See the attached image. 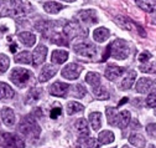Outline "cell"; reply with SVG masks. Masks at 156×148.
<instances>
[{"label": "cell", "mask_w": 156, "mask_h": 148, "mask_svg": "<svg viewBox=\"0 0 156 148\" xmlns=\"http://www.w3.org/2000/svg\"><path fill=\"white\" fill-rule=\"evenodd\" d=\"M15 62L17 64H30L32 62V55L30 51H21L20 54L15 55Z\"/></svg>", "instance_id": "4316f807"}, {"label": "cell", "mask_w": 156, "mask_h": 148, "mask_svg": "<svg viewBox=\"0 0 156 148\" xmlns=\"http://www.w3.org/2000/svg\"><path fill=\"white\" fill-rule=\"evenodd\" d=\"M73 50L76 54L81 55V56H86V57H93L97 54L95 46L89 41H81L73 45Z\"/></svg>", "instance_id": "ba28073f"}, {"label": "cell", "mask_w": 156, "mask_h": 148, "mask_svg": "<svg viewBox=\"0 0 156 148\" xmlns=\"http://www.w3.org/2000/svg\"><path fill=\"white\" fill-rule=\"evenodd\" d=\"M86 81H87V83H89L93 87L99 86L101 85V76H99V73H97V72H88L86 75Z\"/></svg>", "instance_id": "d6a6232c"}, {"label": "cell", "mask_w": 156, "mask_h": 148, "mask_svg": "<svg viewBox=\"0 0 156 148\" xmlns=\"http://www.w3.org/2000/svg\"><path fill=\"white\" fill-rule=\"evenodd\" d=\"M81 72H82V66L72 62V64H68L67 66H65L62 68L61 75L67 80H76V79L80 77Z\"/></svg>", "instance_id": "9c48e42d"}, {"label": "cell", "mask_w": 156, "mask_h": 148, "mask_svg": "<svg viewBox=\"0 0 156 148\" xmlns=\"http://www.w3.org/2000/svg\"><path fill=\"white\" fill-rule=\"evenodd\" d=\"M140 71L143 72H149V73H156V61L154 62H147L140 66Z\"/></svg>", "instance_id": "8d00e7d4"}, {"label": "cell", "mask_w": 156, "mask_h": 148, "mask_svg": "<svg viewBox=\"0 0 156 148\" xmlns=\"http://www.w3.org/2000/svg\"><path fill=\"white\" fill-rule=\"evenodd\" d=\"M139 8L146 13L156 11V0H136Z\"/></svg>", "instance_id": "603a6c76"}, {"label": "cell", "mask_w": 156, "mask_h": 148, "mask_svg": "<svg viewBox=\"0 0 156 148\" xmlns=\"http://www.w3.org/2000/svg\"><path fill=\"white\" fill-rule=\"evenodd\" d=\"M146 131H147V133H149L150 136L156 137V124H155V123L147 124V127H146Z\"/></svg>", "instance_id": "7bdbcfd3"}, {"label": "cell", "mask_w": 156, "mask_h": 148, "mask_svg": "<svg viewBox=\"0 0 156 148\" xmlns=\"http://www.w3.org/2000/svg\"><path fill=\"white\" fill-rule=\"evenodd\" d=\"M72 95L76 97V98H83L84 96H86V94H87V90L81 85V83H77V85H74L73 87H72Z\"/></svg>", "instance_id": "e575fe53"}, {"label": "cell", "mask_w": 156, "mask_h": 148, "mask_svg": "<svg viewBox=\"0 0 156 148\" xmlns=\"http://www.w3.org/2000/svg\"><path fill=\"white\" fill-rule=\"evenodd\" d=\"M44 9L48 14H57L60 10L63 9V5H61L60 3H57V2H47V3L44 4Z\"/></svg>", "instance_id": "83f0119b"}, {"label": "cell", "mask_w": 156, "mask_h": 148, "mask_svg": "<svg viewBox=\"0 0 156 148\" xmlns=\"http://www.w3.org/2000/svg\"><path fill=\"white\" fill-rule=\"evenodd\" d=\"M2 120L4 122L5 126H12L15 123V113L14 111L9 107H5L2 109Z\"/></svg>", "instance_id": "d6986e66"}, {"label": "cell", "mask_w": 156, "mask_h": 148, "mask_svg": "<svg viewBox=\"0 0 156 148\" xmlns=\"http://www.w3.org/2000/svg\"><path fill=\"white\" fill-rule=\"evenodd\" d=\"M62 2H67V3H73V2H76V0H62Z\"/></svg>", "instance_id": "7dc6e473"}, {"label": "cell", "mask_w": 156, "mask_h": 148, "mask_svg": "<svg viewBox=\"0 0 156 148\" xmlns=\"http://www.w3.org/2000/svg\"><path fill=\"white\" fill-rule=\"evenodd\" d=\"M122 148H129V147H128V146H124V147H122Z\"/></svg>", "instance_id": "c3c4849f"}, {"label": "cell", "mask_w": 156, "mask_h": 148, "mask_svg": "<svg viewBox=\"0 0 156 148\" xmlns=\"http://www.w3.org/2000/svg\"><path fill=\"white\" fill-rule=\"evenodd\" d=\"M74 127L77 129L80 137H87L89 135V127H88V122L84 118H80L77 120L74 123Z\"/></svg>", "instance_id": "e0dca14e"}, {"label": "cell", "mask_w": 156, "mask_h": 148, "mask_svg": "<svg viewBox=\"0 0 156 148\" xmlns=\"http://www.w3.org/2000/svg\"><path fill=\"white\" fill-rule=\"evenodd\" d=\"M31 72L26 68H14L10 73V80L19 87H24L31 79Z\"/></svg>", "instance_id": "277c9868"}, {"label": "cell", "mask_w": 156, "mask_h": 148, "mask_svg": "<svg viewBox=\"0 0 156 148\" xmlns=\"http://www.w3.org/2000/svg\"><path fill=\"white\" fill-rule=\"evenodd\" d=\"M15 95L14 90L5 82H0V100H10Z\"/></svg>", "instance_id": "7402d4cb"}, {"label": "cell", "mask_w": 156, "mask_h": 148, "mask_svg": "<svg viewBox=\"0 0 156 148\" xmlns=\"http://www.w3.org/2000/svg\"><path fill=\"white\" fill-rule=\"evenodd\" d=\"M9 65H10L9 57L4 54H0V73H4L9 68Z\"/></svg>", "instance_id": "d590c367"}, {"label": "cell", "mask_w": 156, "mask_h": 148, "mask_svg": "<svg viewBox=\"0 0 156 148\" xmlns=\"http://www.w3.org/2000/svg\"><path fill=\"white\" fill-rule=\"evenodd\" d=\"M63 32L65 35L68 38V40L71 39H77V38H84L87 36V31L78 24V23H67L65 25V29H63Z\"/></svg>", "instance_id": "8992f818"}, {"label": "cell", "mask_w": 156, "mask_h": 148, "mask_svg": "<svg viewBox=\"0 0 156 148\" xmlns=\"http://www.w3.org/2000/svg\"><path fill=\"white\" fill-rule=\"evenodd\" d=\"M135 79H136V71H134V70L129 71L128 75L120 81V85H119L120 90H129V88H131V86L134 85Z\"/></svg>", "instance_id": "2e32d148"}, {"label": "cell", "mask_w": 156, "mask_h": 148, "mask_svg": "<svg viewBox=\"0 0 156 148\" xmlns=\"http://www.w3.org/2000/svg\"><path fill=\"white\" fill-rule=\"evenodd\" d=\"M93 95H94L95 98H98V100H108L110 97L108 90L104 86H101V85L93 87Z\"/></svg>", "instance_id": "d4e9b609"}, {"label": "cell", "mask_w": 156, "mask_h": 148, "mask_svg": "<svg viewBox=\"0 0 156 148\" xmlns=\"http://www.w3.org/2000/svg\"><path fill=\"white\" fill-rule=\"evenodd\" d=\"M126 101H128V98H126V97H124V98H123V100H122V101L119 102V105H118V106H122V105H124V103H126Z\"/></svg>", "instance_id": "bcb514c9"}, {"label": "cell", "mask_w": 156, "mask_h": 148, "mask_svg": "<svg viewBox=\"0 0 156 148\" xmlns=\"http://www.w3.org/2000/svg\"><path fill=\"white\" fill-rule=\"evenodd\" d=\"M77 17L80 19L82 23H86V24H95L97 23V14L94 10H82L80 11V14L77 15Z\"/></svg>", "instance_id": "9a60e30c"}, {"label": "cell", "mask_w": 156, "mask_h": 148, "mask_svg": "<svg viewBox=\"0 0 156 148\" xmlns=\"http://www.w3.org/2000/svg\"><path fill=\"white\" fill-rule=\"evenodd\" d=\"M124 72H125V68H124V67L116 66V65H109V66L105 68L104 75H105V77H107L109 81H115L118 77H120Z\"/></svg>", "instance_id": "7c38bea8"}, {"label": "cell", "mask_w": 156, "mask_h": 148, "mask_svg": "<svg viewBox=\"0 0 156 148\" xmlns=\"http://www.w3.org/2000/svg\"><path fill=\"white\" fill-rule=\"evenodd\" d=\"M151 24L156 25V14H154V16L151 17Z\"/></svg>", "instance_id": "f6af8a7d"}, {"label": "cell", "mask_w": 156, "mask_h": 148, "mask_svg": "<svg viewBox=\"0 0 156 148\" xmlns=\"http://www.w3.org/2000/svg\"><path fill=\"white\" fill-rule=\"evenodd\" d=\"M109 51H110V56L116 60H125L130 54L129 45L123 39H118L113 41L109 45Z\"/></svg>", "instance_id": "3957f363"}, {"label": "cell", "mask_w": 156, "mask_h": 148, "mask_svg": "<svg viewBox=\"0 0 156 148\" xmlns=\"http://www.w3.org/2000/svg\"><path fill=\"white\" fill-rule=\"evenodd\" d=\"M52 41L57 45H61V46H68V38L65 35V32H56L52 35Z\"/></svg>", "instance_id": "f546056e"}, {"label": "cell", "mask_w": 156, "mask_h": 148, "mask_svg": "<svg viewBox=\"0 0 156 148\" xmlns=\"http://www.w3.org/2000/svg\"><path fill=\"white\" fill-rule=\"evenodd\" d=\"M19 132L23 133L24 136L29 137V138H37L41 133V128L37 124L36 120L32 117H25L17 126Z\"/></svg>", "instance_id": "7a4b0ae2"}, {"label": "cell", "mask_w": 156, "mask_h": 148, "mask_svg": "<svg viewBox=\"0 0 156 148\" xmlns=\"http://www.w3.org/2000/svg\"><path fill=\"white\" fill-rule=\"evenodd\" d=\"M98 142L101 144H108L114 142V133L112 131H102L98 136Z\"/></svg>", "instance_id": "4dcf8cb0"}, {"label": "cell", "mask_w": 156, "mask_h": 148, "mask_svg": "<svg viewBox=\"0 0 156 148\" xmlns=\"http://www.w3.org/2000/svg\"><path fill=\"white\" fill-rule=\"evenodd\" d=\"M61 113H62L61 107H55V108H52V109H51V112H50V117L55 120V118H57L58 116H61Z\"/></svg>", "instance_id": "60d3db41"}, {"label": "cell", "mask_w": 156, "mask_h": 148, "mask_svg": "<svg viewBox=\"0 0 156 148\" xmlns=\"http://www.w3.org/2000/svg\"><path fill=\"white\" fill-rule=\"evenodd\" d=\"M69 90V85L65 82H55L50 87V94L56 97H65Z\"/></svg>", "instance_id": "8fae6325"}, {"label": "cell", "mask_w": 156, "mask_h": 148, "mask_svg": "<svg viewBox=\"0 0 156 148\" xmlns=\"http://www.w3.org/2000/svg\"><path fill=\"white\" fill-rule=\"evenodd\" d=\"M0 138H2V144L6 148H24L25 147L24 139L15 133L4 132V133H2Z\"/></svg>", "instance_id": "5b68a950"}, {"label": "cell", "mask_w": 156, "mask_h": 148, "mask_svg": "<svg viewBox=\"0 0 156 148\" xmlns=\"http://www.w3.org/2000/svg\"><path fill=\"white\" fill-rule=\"evenodd\" d=\"M129 143L135 146V147H138V148H144L146 144V141L140 133H134L129 137Z\"/></svg>", "instance_id": "484cf974"}, {"label": "cell", "mask_w": 156, "mask_h": 148, "mask_svg": "<svg viewBox=\"0 0 156 148\" xmlns=\"http://www.w3.org/2000/svg\"><path fill=\"white\" fill-rule=\"evenodd\" d=\"M154 86V81L151 79H146V77H141L136 81V92L139 94H147V92L152 88Z\"/></svg>", "instance_id": "5bb4252c"}, {"label": "cell", "mask_w": 156, "mask_h": 148, "mask_svg": "<svg viewBox=\"0 0 156 148\" xmlns=\"http://www.w3.org/2000/svg\"><path fill=\"white\" fill-rule=\"evenodd\" d=\"M115 23L118 24L120 28L125 29V30H131L133 25H134V23L130 19H128V17H125V16H116L115 17Z\"/></svg>", "instance_id": "836d02e7"}, {"label": "cell", "mask_w": 156, "mask_h": 148, "mask_svg": "<svg viewBox=\"0 0 156 148\" xmlns=\"http://www.w3.org/2000/svg\"><path fill=\"white\" fill-rule=\"evenodd\" d=\"M155 91H156V90H155Z\"/></svg>", "instance_id": "f907efd6"}, {"label": "cell", "mask_w": 156, "mask_h": 148, "mask_svg": "<svg viewBox=\"0 0 156 148\" xmlns=\"http://www.w3.org/2000/svg\"><path fill=\"white\" fill-rule=\"evenodd\" d=\"M109 30L107 28H98L93 31V39L98 43H104L108 38H109Z\"/></svg>", "instance_id": "44dd1931"}, {"label": "cell", "mask_w": 156, "mask_h": 148, "mask_svg": "<svg viewBox=\"0 0 156 148\" xmlns=\"http://www.w3.org/2000/svg\"><path fill=\"white\" fill-rule=\"evenodd\" d=\"M150 57H151V54L147 52V51H145V52H141V54L139 55V61L143 62V64H146Z\"/></svg>", "instance_id": "b9f144b4"}, {"label": "cell", "mask_w": 156, "mask_h": 148, "mask_svg": "<svg viewBox=\"0 0 156 148\" xmlns=\"http://www.w3.org/2000/svg\"><path fill=\"white\" fill-rule=\"evenodd\" d=\"M57 73V68L53 65H45L40 72V76H38V81L40 82H46L50 79H52L55 75Z\"/></svg>", "instance_id": "4fadbf2b"}, {"label": "cell", "mask_w": 156, "mask_h": 148, "mask_svg": "<svg viewBox=\"0 0 156 148\" xmlns=\"http://www.w3.org/2000/svg\"><path fill=\"white\" fill-rule=\"evenodd\" d=\"M0 5H2V0H0Z\"/></svg>", "instance_id": "681fc988"}, {"label": "cell", "mask_w": 156, "mask_h": 148, "mask_svg": "<svg viewBox=\"0 0 156 148\" xmlns=\"http://www.w3.org/2000/svg\"><path fill=\"white\" fill-rule=\"evenodd\" d=\"M31 9V5L26 2V0H11L10 2V9L8 11L9 15L11 16H21L29 13Z\"/></svg>", "instance_id": "52a82bcc"}, {"label": "cell", "mask_w": 156, "mask_h": 148, "mask_svg": "<svg viewBox=\"0 0 156 148\" xmlns=\"http://www.w3.org/2000/svg\"><path fill=\"white\" fill-rule=\"evenodd\" d=\"M47 56V47L44 45H38L34 52H32V65L34 66H40Z\"/></svg>", "instance_id": "30bf717a"}, {"label": "cell", "mask_w": 156, "mask_h": 148, "mask_svg": "<svg viewBox=\"0 0 156 148\" xmlns=\"http://www.w3.org/2000/svg\"><path fill=\"white\" fill-rule=\"evenodd\" d=\"M50 26H51V23H47V21H40V23H37V24L35 25V28H36L37 30H40L41 32L48 31Z\"/></svg>", "instance_id": "74e56055"}, {"label": "cell", "mask_w": 156, "mask_h": 148, "mask_svg": "<svg viewBox=\"0 0 156 148\" xmlns=\"http://www.w3.org/2000/svg\"><path fill=\"white\" fill-rule=\"evenodd\" d=\"M146 105L149 107H156V91H152L146 98Z\"/></svg>", "instance_id": "f35d334b"}, {"label": "cell", "mask_w": 156, "mask_h": 148, "mask_svg": "<svg viewBox=\"0 0 156 148\" xmlns=\"http://www.w3.org/2000/svg\"><path fill=\"white\" fill-rule=\"evenodd\" d=\"M84 109L83 105H81L80 102H76V101H71L67 103V113L69 116L74 115V113H78V112H82Z\"/></svg>", "instance_id": "f1b7e54d"}, {"label": "cell", "mask_w": 156, "mask_h": 148, "mask_svg": "<svg viewBox=\"0 0 156 148\" xmlns=\"http://www.w3.org/2000/svg\"><path fill=\"white\" fill-rule=\"evenodd\" d=\"M67 59H68V52L65 50H55L51 55V61L57 65L63 64L65 61H67Z\"/></svg>", "instance_id": "ac0fdd59"}, {"label": "cell", "mask_w": 156, "mask_h": 148, "mask_svg": "<svg viewBox=\"0 0 156 148\" xmlns=\"http://www.w3.org/2000/svg\"><path fill=\"white\" fill-rule=\"evenodd\" d=\"M16 50H17V46H16V45H11V46H10V51H11V52H14V54H15V52H16Z\"/></svg>", "instance_id": "ee69618b"}, {"label": "cell", "mask_w": 156, "mask_h": 148, "mask_svg": "<svg viewBox=\"0 0 156 148\" xmlns=\"http://www.w3.org/2000/svg\"><path fill=\"white\" fill-rule=\"evenodd\" d=\"M107 117H108V123H110L112 126H115V127H119V128H125L130 122L129 111L116 112L115 108H112V107L107 108Z\"/></svg>", "instance_id": "6da1fadb"}, {"label": "cell", "mask_w": 156, "mask_h": 148, "mask_svg": "<svg viewBox=\"0 0 156 148\" xmlns=\"http://www.w3.org/2000/svg\"><path fill=\"white\" fill-rule=\"evenodd\" d=\"M89 122L94 131H99L102 126V113L101 112H92L89 113Z\"/></svg>", "instance_id": "cb8c5ba5"}, {"label": "cell", "mask_w": 156, "mask_h": 148, "mask_svg": "<svg viewBox=\"0 0 156 148\" xmlns=\"http://www.w3.org/2000/svg\"><path fill=\"white\" fill-rule=\"evenodd\" d=\"M99 146H101V143L97 141L95 138H88L87 141H86V146H84V148H99Z\"/></svg>", "instance_id": "ab89813d"}, {"label": "cell", "mask_w": 156, "mask_h": 148, "mask_svg": "<svg viewBox=\"0 0 156 148\" xmlns=\"http://www.w3.org/2000/svg\"><path fill=\"white\" fill-rule=\"evenodd\" d=\"M41 97V90L38 88H31L26 95V103H35Z\"/></svg>", "instance_id": "1f68e13d"}, {"label": "cell", "mask_w": 156, "mask_h": 148, "mask_svg": "<svg viewBox=\"0 0 156 148\" xmlns=\"http://www.w3.org/2000/svg\"><path fill=\"white\" fill-rule=\"evenodd\" d=\"M19 40L21 41V44H24L25 46H34L35 43H36V36L32 34V32H27V31H24V32H20L19 34Z\"/></svg>", "instance_id": "ffe728a7"}]
</instances>
